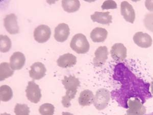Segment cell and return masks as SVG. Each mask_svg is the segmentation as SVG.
Listing matches in <instances>:
<instances>
[{"label":"cell","instance_id":"obj_1","mask_svg":"<svg viewBox=\"0 0 153 115\" xmlns=\"http://www.w3.org/2000/svg\"><path fill=\"white\" fill-rule=\"evenodd\" d=\"M113 78L122 84L120 89L111 92V97L122 106L128 108V100L138 98L144 104L153 97L149 91L150 84L138 78L123 63L115 66Z\"/></svg>","mask_w":153,"mask_h":115},{"label":"cell","instance_id":"obj_2","mask_svg":"<svg viewBox=\"0 0 153 115\" xmlns=\"http://www.w3.org/2000/svg\"><path fill=\"white\" fill-rule=\"evenodd\" d=\"M70 47L78 54H85L88 52L90 45L85 35L78 33L73 37Z\"/></svg>","mask_w":153,"mask_h":115},{"label":"cell","instance_id":"obj_3","mask_svg":"<svg viewBox=\"0 0 153 115\" xmlns=\"http://www.w3.org/2000/svg\"><path fill=\"white\" fill-rule=\"evenodd\" d=\"M62 83L66 89L65 96L73 99H74L77 92V89L80 85L79 79L74 76L70 75L68 77L65 76L62 80Z\"/></svg>","mask_w":153,"mask_h":115},{"label":"cell","instance_id":"obj_4","mask_svg":"<svg viewBox=\"0 0 153 115\" xmlns=\"http://www.w3.org/2000/svg\"><path fill=\"white\" fill-rule=\"evenodd\" d=\"M110 100V93L107 89L101 88L97 91L94 105L97 110H103L108 106Z\"/></svg>","mask_w":153,"mask_h":115},{"label":"cell","instance_id":"obj_5","mask_svg":"<svg viewBox=\"0 0 153 115\" xmlns=\"http://www.w3.org/2000/svg\"><path fill=\"white\" fill-rule=\"evenodd\" d=\"M127 115H144L146 113V108L138 98H132L128 100Z\"/></svg>","mask_w":153,"mask_h":115},{"label":"cell","instance_id":"obj_6","mask_svg":"<svg viewBox=\"0 0 153 115\" xmlns=\"http://www.w3.org/2000/svg\"><path fill=\"white\" fill-rule=\"evenodd\" d=\"M26 96L31 102L37 103L42 98V94L39 87L34 81H29L26 90Z\"/></svg>","mask_w":153,"mask_h":115},{"label":"cell","instance_id":"obj_7","mask_svg":"<svg viewBox=\"0 0 153 115\" xmlns=\"http://www.w3.org/2000/svg\"><path fill=\"white\" fill-rule=\"evenodd\" d=\"M51 31L49 26L41 25L35 28L34 31V37L39 43H44L47 42L50 38Z\"/></svg>","mask_w":153,"mask_h":115},{"label":"cell","instance_id":"obj_8","mask_svg":"<svg viewBox=\"0 0 153 115\" xmlns=\"http://www.w3.org/2000/svg\"><path fill=\"white\" fill-rule=\"evenodd\" d=\"M4 25L7 32L10 34H16L19 32L17 16L14 13H11L6 16L4 19Z\"/></svg>","mask_w":153,"mask_h":115},{"label":"cell","instance_id":"obj_9","mask_svg":"<svg viewBox=\"0 0 153 115\" xmlns=\"http://www.w3.org/2000/svg\"><path fill=\"white\" fill-rule=\"evenodd\" d=\"M127 48L122 43H116L113 45L110 51L112 58L115 61L121 62L127 58Z\"/></svg>","mask_w":153,"mask_h":115},{"label":"cell","instance_id":"obj_10","mask_svg":"<svg viewBox=\"0 0 153 115\" xmlns=\"http://www.w3.org/2000/svg\"><path fill=\"white\" fill-rule=\"evenodd\" d=\"M108 50L106 46H101L96 50L93 60L94 66L100 67L103 66L108 59Z\"/></svg>","mask_w":153,"mask_h":115},{"label":"cell","instance_id":"obj_11","mask_svg":"<svg viewBox=\"0 0 153 115\" xmlns=\"http://www.w3.org/2000/svg\"><path fill=\"white\" fill-rule=\"evenodd\" d=\"M133 40L138 46L143 48H148L151 46L153 40L151 37L147 33L138 32L134 34Z\"/></svg>","mask_w":153,"mask_h":115},{"label":"cell","instance_id":"obj_12","mask_svg":"<svg viewBox=\"0 0 153 115\" xmlns=\"http://www.w3.org/2000/svg\"><path fill=\"white\" fill-rule=\"evenodd\" d=\"M70 34V29L65 23L59 24L54 31V38L57 42L63 43L67 40Z\"/></svg>","mask_w":153,"mask_h":115},{"label":"cell","instance_id":"obj_13","mask_svg":"<svg viewBox=\"0 0 153 115\" xmlns=\"http://www.w3.org/2000/svg\"><path fill=\"white\" fill-rule=\"evenodd\" d=\"M121 14L124 16L126 21L133 24L135 19V10L132 6L127 1H123L120 5Z\"/></svg>","mask_w":153,"mask_h":115},{"label":"cell","instance_id":"obj_14","mask_svg":"<svg viewBox=\"0 0 153 115\" xmlns=\"http://www.w3.org/2000/svg\"><path fill=\"white\" fill-rule=\"evenodd\" d=\"M46 71V68L42 63L36 62L31 66L29 76L33 80H39L45 76Z\"/></svg>","mask_w":153,"mask_h":115},{"label":"cell","instance_id":"obj_15","mask_svg":"<svg viewBox=\"0 0 153 115\" xmlns=\"http://www.w3.org/2000/svg\"><path fill=\"white\" fill-rule=\"evenodd\" d=\"M26 62L24 54L20 52H16L10 58V65L13 70H19L23 68Z\"/></svg>","mask_w":153,"mask_h":115},{"label":"cell","instance_id":"obj_16","mask_svg":"<svg viewBox=\"0 0 153 115\" xmlns=\"http://www.w3.org/2000/svg\"><path fill=\"white\" fill-rule=\"evenodd\" d=\"M57 63L58 66L61 68H70L76 64V58L73 54L66 53L60 56Z\"/></svg>","mask_w":153,"mask_h":115},{"label":"cell","instance_id":"obj_17","mask_svg":"<svg viewBox=\"0 0 153 115\" xmlns=\"http://www.w3.org/2000/svg\"><path fill=\"white\" fill-rule=\"evenodd\" d=\"M91 19L94 22H97L101 24L108 25L112 23V16L110 15V12L96 11L94 14L91 15Z\"/></svg>","mask_w":153,"mask_h":115},{"label":"cell","instance_id":"obj_18","mask_svg":"<svg viewBox=\"0 0 153 115\" xmlns=\"http://www.w3.org/2000/svg\"><path fill=\"white\" fill-rule=\"evenodd\" d=\"M94 95L92 91L85 90L80 93L78 99L79 103L82 106H89L94 103Z\"/></svg>","mask_w":153,"mask_h":115},{"label":"cell","instance_id":"obj_19","mask_svg":"<svg viewBox=\"0 0 153 115\" xmlns=\"http://www.w3.org/2000/svg\"><path fill=\"white\" fill-rule=\"evenodd\" d=\"M108 35V32L104 28L97 27L91 33V37L94 43L104 42Z\"/></svg>","mask_w":153,"mask_h":115},{"label":"cell","instance_id":"obj_20","mask_svg":"<svg viewBox=\"0 0 153 115\" xmlns=\"http://www.w3.org/2000/svg\"><path fill=\"white\" fill-rule=\"evenodd\" d=\"M62 7L64 10L68 13L76 12L80 8V1L78 0H63L62 1Z\"/></svg>","mask_w":153,"mask_h":115},{"label":"cell","instance_id":"obj_21","mask_svg":"<svg viewBox=\"0 0 153 115\" xmlns=\"http://www.w3.org/2000/svg\"><path fill=\"white\" fill-rule=\"evenodd\" d=\"M14 74V70L8 63H3L0 65V80L3 81Z\"/></svg>","mask_w":153,"mask_h":115},{"label":"cell","instance_id":"obj_22","mask_svg":"<svg viewBox=\"0 0 153 115\" xmlns=\"http://www.w3.org/2000/svg\"><path fill=\"white\" fill-rule=\"evenodd\" d=\"M13 97V92L10 87L3 85L0 87V100L3 102L9 101Z\"/></svg>","mask_w":153,"mask_h":115},{"label":"cell","instance_id":"obj_23","mask_svg":"<svg viewBox=\"0 0 153 115\" xmlns=\"http://www.w3.org/2000/svg\"><path fill=\"white\" fill-rule=\"evenodd\" d=\"M11 48L10 39L7 35H0V51L2 53L8 52Z\"/></svg>","mask_w":153,"mask_h":115},{"label":"cell","instance_id":"obj_24","mask_svg":"<svg viewBox=\"0 0 153 115\" xmlns=\"http://www.w3.org/2000/svg\"><path fill=\"white\" fill-rule=\"evenodd\" d=\"M55 107L51 103H44L39 108V112L42 115H53Z\"/></svg>","mask_w":153,"mask_h":115},{"label":"cell","instance_id":"obj_25","mask_svg":"<svg viewBox=\"0 0 153 115\" xmlns=\"http://www.w3.org/2000/svg\"><path fill=\"white\" fill-rule=\"evenodd\" d=\"M16 115H29L30 108L26 105L17 103L14 108Z\"/></svg>","mask_w":153,"mask_h":115},{"label":"cell","instance_id":"obj_26","mask_svg":"<svg viewBox=\"0 0 153 115\" xmlns=\"http://www.w3.org/2000/svg\"><path fill=\"white\" fill-rule=\"evenodd\" d=\"M143 23L147 29L153 32V12L147 13L145 16Z\"/></svg>","mask_w":153,"mask_h":115},{"label":"cell","instance_id":"obj_27","mask_svg":"<svg viewBox=\"0 0 153 115\" xmlns=\"http://www.w3.org/2000/svg\"><path fill=\"white\" fill-rule=\"evenodd\" d=\"M101 7L103 10L115 9L117 8V4L114 1H106L103 3Z\"/></svg>","mask_w":153,"mask_h":115},{"label":"cell","instance_id":"obj_28","mask_svg":"<svg viewBox=\"0 0 153 115\" xmlns=\"http://www.w3.org/2000/svg\"><path fill=\"white\" fill-rule=\"evenodd\" d=\"M145 6L148 10L153 11V1H146Z\"/></svg>","mask_w":153,"mask_h":115},{"label":"cell","instance_id":"obj_29","mask_svg":"<svg viewBox=\"0 0 153 115\" xmlns=\"http://www.w3.org/2000/svg\"><path fill=\"white\" fill-rule=\"evenodd\" d=\"M62 115H74L70 113L69 112H63Z\"/></svg>","mask_w":153,"mask_h":115},{"label":"cell","instance_id":"obj_30","mask_svg":"<svg viewBox=\"0 0 153 115\" xmlns=\"http://www.w3.org/2000/svg\"><path fill=\"white\" fill-rule=\"evenodd\" d=\"M151 93L153 96V80L151 84Z\"/></svg>","mask_w":153,"mask_h":115},{"label":"cell","instance_id":"obj_31","mask_svg":"<svg viewBox=\"0 0 153 115\" xmlns=\"http://www.w3.org/2000/svg\"><path fill=\"white\" fill-rule=\"evenodd\" d=\"M1 115H11L10 114H9L6 113H4L1 114Z\"/></svg>","mask_w":153,"mask_h":115},{"label":"cell","instance_id":"obj_32","mask_svg":"<svg viewBox=\"0 0 153 115\" xmlns=\"http://www.w3.org/2000/svg\"><path fill=\"white\" fill-rule=\"evenodd\" d=\"M153 115V113H151L149 114H147V115Z\"/></svg>","mask_w":153,"mask_h":115}]
</instances>
